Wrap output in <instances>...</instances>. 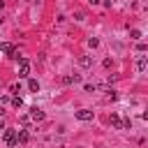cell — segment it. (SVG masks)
Instances as JSON below:
<instances>
[{
    "instance_id": "6da1fadb",
    "label": "cell",
    "mask_w": 148,
    "mask_h": 148,
    "mask_svg": "<svg viewBox=\"0 0 148 148\" xmlns=\"http://www.w3.org/2000/svg\"><path fill=\"white\" fill-rule=\"evenodd\" d=\"M2 139H5V143H7V146H12V148H14V146H16V130H7V127H5Z\"/></svg>"
},
{
    "instance_id": "7a4b0ae2",
    "label": "cell",
    "mask_w": 148,
    "mask_h": 148,
    "mask_svg": "<svg viewBox=\"0 0 148 148\" xmlns=\"http://www.w3.org/2000/svg\"><path fill=\"white\" fill-rule=\"evenodd\" d=\"M28 74H30V62H28L25 58H21V69H18V76H21V79H28Z\"/></svg>"
},
{
    "instance_id": "3957f363",
    "label": "cell",
    "mask_w": 148,
    "mask_h": 148,
    "mask_svg": "<svg viewBox=\"0 0 148 148\" xmlns=\"http://www.w3.org/2000/svg\"><path fill=\"white\" fill-rule=\"evenodd\" d=\"M76 118L88 123V120H92V111H90V109H81V111H76Z\"/></svg>"
},
{
    "instance_id": "277c9868",
    "label": "cell",
    "mask_w": 148,
    "mask_h": 148,
    "mask_svg": "<svg viewBox=\"0 0 148 148\" xmlns=\"http://www.w3.org/2000/svg\"><path fill=\"white\" fill-rule=\"evenodd\" d=\"M79 81H81L79 74H67V76H62V83H65V86H72V83H79Z\"/></svg>"
},
{
    "instance_id": "5b68a950",
    "label": "cell",
    "mask_w": 148,
    "mask_h": 148,
    "mask_svg": "<svg viewBox=\"0 0 148 148\" xmlns=\"http://www.w3.org/2000/svg\"><path fill=\"white\" fill-rule=\"evenodd\" d=\"M28 139H30V134L25 130H18L16 132V143H28Z\"/></svg>"
},
{
    "instance_id": "8992f818",
    "label": "cell",
    "mask_w": 148,
    "mask_h": 148,
    "mask_svg": "<svg viewBox=\"0 0 148 148\" xmlns=\"http://www.w3.org/2000/svg\"><path fill=\"white\" fill-rule=\"evenodd\" d=\"M30 118H32V120H42V118H44V111L37 109V106H32V109H30Z\"/></svg>"
},
{
    "instance_id": "52a82bcc",
    "label": "cell",
    "mask_w": 148,
    "mask_h": 148,
    "mask_svg": "<svg viewBox=\"0 0 148 148\" xmlns=\"http://www.w3.org/2000/svg\"><path fill=\"white\" fill-rule=\"evenodd\" d=\"M109 123H111V127H116V130H120V127H123V120L118 118V113H111V118H109Z\"/></svg>"
},
{
    "instance_id": "ba28073f",
    "label": "cell",
    "mask_w": 148,
    "mask_h": 148,
    "mask_svg": "<svg viewBox=\"0 0 148 148\" xmlns=\"http://www.w3.org/2000/svg\"><path fill=\"white\" fill-rule=\"evenodd\" d=\"M79 65H81V67H92V58H90V56H81V58H79Z\"/></svg>"
},
{
    "instance_id": "9c48e42d",
    "label": "cell",
    "mask_w": 148,
    "mask_h": 148,
    "mask_svg": "<svg viewBox=\"0 0 148 148\" xmlns=\"http://www.w3.org/2000/svg\"><path fill=\"white\" fill-rule=\"evenodd\" d=\"M0 51H2V53H9V56H12V53H14L16 49H14L12 44H7V42H2V44H0Z\"/></svg>"
},
{
    "instance_id": "30bf717a",
    "label": "cell",
    "mask_w": 148,
    "mask_h": 148,
    "mask_svg": "<svg viewBox=\"0 0 148 148\" xmlns=\"http://www.w3.org/2000/svg\"><path fill=\"white\" fill-rule=\"evenodd\" d=\"M28 88H30L32 92H37V90H39V81H37V79H30V81H28Z\"/></svg>"
},
{
    "instance_id": "8fae6325",
    "label": "cell",
    "mask_w": 148,
    "mask_h": 148,
    "mask_svg": "<svg viewBox=\"0 0 148 148\" xmlns=\"http://www.w3.org/2000/svg\"><path fill=\"white\" fill-rule=\"evenodd\" d=\"M146 65H148V60L141 56V58H139V62H136V69H139V72H143V69H146Z\"/></svg>"
},
{
    "instance_id": "7c38bea8",
    "label": "cell",
    "mask_w": 148,
    "mask_h": 148,
    "mask_svg": "<svg viewBox=\"0 0 148 148\" xmlns=\"http://www.w3.org/2000/svg\"><path fill=\"white\" fill-rule=\"evenodd\" d=\"M88 46H92V49L99 46V39H97V37H90V39H88Z\"/></svg>"
},
{
    "instance_id": "4fadbf2b",
    "label": "cell",
    "mask_w": 148,
    "mask_h": 148,
    "mask_svg": "<svg viewBox=\"0 0 148 148\" xmlns=\"http://www.w3.org/2000/svg\"><path fill=\"white\" fill-rule=\"evenodd\" d=\"M12 104H14L16 109H21V106H23V99H21V97H14V99H12Z\"/></svg>"
},
{
    "instance_id": "5bb4252c",
    "label": "cell",
    "mask_w": 148,
    "mask_h": 148,
    "mask_svg": "<svg viewBox=\"0 0 148 148\" xmlns=\"http://www.w3.org/2000/svg\"><path fill=\"white\" fill-rule=\"evenodd\" d=\"M74 18H76V21H83V18H86V12H76Z\"/></svg>"
},
{
    "instance_id": "9a60e30c",
    "label": "cell",
    "mask_w": 148,
    "mask_h": 148,
    "mask_svg": "<svg viewBox=\"0 0 148 148\" xmlns=\"http://www.w3.org/2000/svg\"><path fill=\"white\" fill-rule=\"evenodd\" d=\"M130 37H132V39H141V32H139V30H132Z\"/></svg>"
},
{
    "instance_id": "2e32d148",
    "label": "cell",
    "mask_w": 148,
    "mask_h": 148,
    "mask_svg": "<svg viewBox=\"0 0 148 148\" xmlns=\"http://www.w3.org/2000/svg\"><path fill=\"white\" fill-rule=\"evenodd\" d=\"M146 49H148V46H146V44H143V42H139V44H136V51H141V53H143V51H146Z\"/></svg>"
},
{
    "instance_id": "e0dca14e",
    "label": "cell",
    "mask_w": 148,
    "mask_h": 148,
    "mask_svg": "<svg viewBox=\"0 0 148 148\" xmlns=\"http://www.w3.org/2000/svg\"><path fill=\"white\" fill-rule=\"evenodd\" d=\"M86 92H95V86L92 83H86Z\"/></svg>"
},
{
    "instance_id": "ac0fdd59",
    "label": "cell",
    "mask_w": 148,
    "mask_h": 148,
    "mask_svg": "<svg viewBox=\"0 0 148 148\" xmlns=\"http://www.w3.org/2000/svg\"><path fill=\"white\" fill-rule=\"evenodd\" d=\"M0 130H5V123H2V120H0Z\"/></svg>"
}]
</instances>
